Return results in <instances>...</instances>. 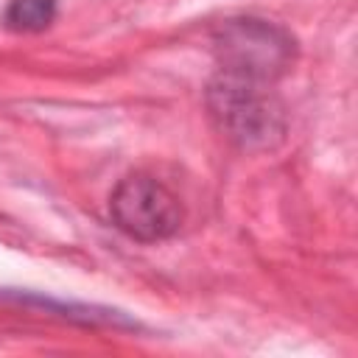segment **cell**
<instances>
[{
	"label": "cell",
	"instance_id": "4",
	"mask_svg": "<svg viewBox=\"0 0 358 358\" xmlns=\"http://www.w3.org/2000/svg\"><path fill=\"white\" fill-rule=\"evenodd\" d=\"M56 20V0H8L3 25L14 34H39Z\"/></svg>",
	"mask_w": 358,
	"mask_h": 358
},
{
	"label": "cell",
	"instance_id": "1",
	"mask_svg": "<svg viewBox=\"0 0 358 358\" xmlns=\"http://www.w3.org/2000/svg\"><path fill=\"white\" fill-rule=\"evenodd\" d=\"M207 109L243 151H266L285 137V112L268 81L218 70L207 84Z\"/></svg>",
	"mask_w": 358,
	"mask_h": 358
},
{
	"label": "cell",
	"instance_id": "2",
	"mask_svg": "<svg viewBox=\"0 0 358 358\" xmlns=\"http://www.w3.org/2000/svg\"><path fill=\"white\" fill-rule=\"evenodd\" d=\"M218 70L249 76L257 81H277L294 62V36L257 17L224 20L213 34Z\"/></svg>",
	"mask_w": 358,
	"mask_h": 358
},
{
	"label": "cell",
	"instance_id": "3",
	"mask_svg": "<svg viewBox=\"0 0 358 358\" xmlns=\"http://www.w3.org/2000/svg\"><path fill=\"white\" fill-rule=\"evenodd\" d=\"M109 213L115 227L140 243H157L176 235L185 215L179 199L145 173L117 182L109 196Z\"/></svg>",
	"mask_w": 358,
	"mask_h": 358
}]
</instances>
